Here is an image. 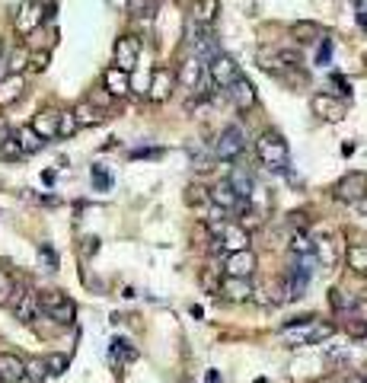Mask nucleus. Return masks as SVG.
Here are the masks:
<instances>
[{
	"label": "nucleus",
	"mask_w": 367,
	"mask_h": 383,
	"mask_svg": "<svg viewBox=\"0 0 367 383\" xmlns=\"http://www.w3.org/2000/svg\"><path fill=\"white\" fill-rule=\"evenodd\" d=\"M335 198L348 205H358L361 198H367V173H348L335 182Z\"/></svg>",
	"instance_id": "nucleus-9"
},
{
	"label": "nucleus",
	"mask_w": 367,
	"mask_h": 383,
	"mask_svg": "<svg viewBox=\"0 0 367 383\" xmlns=\"http://www.w3.org/2000/svg\"><path fill=\"white\" fill-rule=\"evenodd\" d=\"M13 291H16V281L10 278V272H0V304L7 306L10 297H13Z\"/></svg>",
	"instance_id": "nucleus-40"
},
{
	"label": "nucleus",
	"mask_w": 367,
	"mask_h": 383,
	"mask_svg": "<svg viewBox=\"0 0 367 383\" xmlns=\"http://www.w3.org/2000/svg\"><path fill=\"white\" fill-rule=\"evenodd\" d=\"M188 45H192V58H198V61H211V58L221 51L214 32H211L208 26L192 22V20H188Z\"/></svg>",
	"instance_id": "nucleus-5"
},
{
	"label": "nucleus",
	"mask_w": 367,
	"mask_h": 383,
	"mask_svg": "<svg viewBox=\"0 0 367 383\" xmlns=\"http://www.w3.org/2000/svg\"><path fill=\"white\" fill-rule=\"evenodd\" d=\"M70 358L67 355H49L45 358V368H49V377H61L64 370H67Z\"/></svg>",
	"instance_id": "nucleus-38"
},
{
	"label": "nucleus",
	"mask_w": 367,
	"mask_h": 383,
	"mask_svg": "<svg viewBox=\"0 0 367 383\" xmlns=\"http://www.w3.org/2000/svg\"><path fill=\"white\" fill-rule=\"evenodd\" d=\"M329 304H333L339 313H345V310H354V306H358V300H354L352 294H345V291H339V287H333V291H329Z\"/></svg>",
	"instance_id": "nucleus-34"
},
{
	"label": "nucleus",
	"mask_w": 367,
	"mask_h": 383,
	"mask_svg": "<svg viewBox=\"0 0 367 383\" xmlns=\"http://www.w3.org/2000/svg\"><path fill=\"white\" fill-rule=\"evenodd\" d=\"M26 380H32V383L49 380V368H45V358H32V361H26Z\"/></svg>",
	"instance_id": "nucleus-35"
},
{
	"label": "nucleus",
	"mask_w": 367,
	"mask_h": 383,
	"mask_svg": "<svg viewBox=\"0 0 367 383\" xmlns=\"http://www.w3.org/2000/svg\"><path fill=\"white\" fill-rule=\"evenodd\" d=\"M221 294H227V300H236V304H243V300H250L256 291H252L250 278H224Z\"/></svg>",
	"instance_id": "nucleus-26"
},
{
	"label": "nucleus",
	"mask_w": 367,
	"mask_h": 383,
	"mask_svg": "<svg viewBox=\"0 0 367 383\" xmlns=\"http://www.w3.org/2000/svg\"><path fill=\"white\" fill-rule=\"evenodd\" d=\"M348 383H367V377H361V374H354V377H348Z\"/></svg>",
	"instance_id": "nucleus-46"
},
{
	"label": "nucleus",
	"mask_w": 367,
	"mask_h": 383,
	"mask_svg": "<svg viewBox=\"0 0 367 383\" xmlns=\"http://www.w3.org/2000/svg\"><path fill=\"white\" fill-rule=\"evenodd\" d=\"M10 134H13V131H10V125H7V122H4V119H0V147L7 144V138H10Z\"/></svg>",
	"instance_id": "nucleus-45"
},
{
	"label": "nucleus",
	"mask_w": 367,
	"mask_h": 383,
	"mask_svg": "<svg viewBox=\"0 0 367 383\" xmlns=\"http://www.w3.org/2000/svg\"><path fill=\"white\" fill-rule=\"evenodd\" d=\"M329 58H333V42H329V39H323V48H319V64H329Z\"/></svg>",
	"instance_id": "nucleus-44"
},
{
	"label": "nucleus",
	"mask_w": 367,
	"mask_h": 383,
	"mask_svg": "<svg viewBox=\"0 0 367 383\" xmlns=\"http://www.w3.org/2000/svg\"><path fill=\"white\" fill-rule=\"evenodd\" d=\"M208 202L214 205V208H221L224 214H227V211H240V208H243V198L236 195V192H233V186H230L227 179L214 182V188H211Z\"/></svg>",
	"instance_id": "nucleus-15"
},
{
	"label": "nucleus",
	"mask_w": 367,
	"mask_h": 383,
	"mask_svg": "<svg viewBox=\"0 0 367 383\" xmlns=\"http://www.w3.org/2000/svg\"><path fill=\"white\" fill-rule=\"evenodd\" d=\"M208 383H221V377H217L214 370H211V374H208Z\"/></svg>",
	"instance_id": "nucleus-47"
},
{
	"label": "nucleus",
	"mask_w": 367,
	"mask_h": 383,
	"mask_svg": "<svg viewBox=\"0 0 367 383\" xmlns=\"http://www.w3.org/2000/svg\"><path fill=\"white\" fill-rule=\"evenodd\" d=\"M230 186H233V192L240 198H246V202H250L252 198V192H256V182H252V176L246 173V169H233V173H230Z\"/></svg>",
	"instance_id": "nucleus-27"
},
{
	"label": "nucleus",
	"mask_w": 367,
	"mask_h": 383,
	"mask_svg": "<svg viewBox=\"0 0 367 383\" xmlns=\"http://www.w3.org/2000/svg\"><path fill=\"white\" fill-rule=\"evenodd\" d=\"M335 329L329 326V323H316L313 316H307L304 323H288V326L281 329V335L288 342H294V345H316V342L329 339Z\"/></svg>",
	"instance_id": "nucleus-2"
},
{
	"label": "nucleus",
	"mask_w": 367,
	"mask_h": 383,
	"mask_svg": "<svg viewBox=\"0 0 367 383\" xmlns=\"http://www.w3.org/2000/svg\"><path fill=\"white\" fill-rule=\"evenodd\" d=\"M313 259L316 262H323L326 268H335V265L342 262V243H339V237H319V240H313Z\"/></svg>",
	"instance_id": "nucleus-13"
},
{
	"label": "nucleus",
	"mask_w": 367,
	"mask_h": 383,
	"mask_svg": "<svg viewBox=\"0 0 367 383\" xmlns=\"http://www.w3.org/2000/svg\"><path fill=\"white\" fill-rule=\"evenodd\" d=\"M291 35L297 39V42L310 45V42H316V39H323V29H319L313 20H297V22L291 26Z\"/></svg>",
	"instance_id": "nucleus-28"
},
{
	"label": "nucleus",
	"mask_w": 367,
	"mask_h": 383,
	"mask_svg": "<svg viewBox=\"0 0 367 383\" xmlns=\"http://www.w3.org/2000/svg\"><path fill=\"white\" fill-rule=\"evenodd\" d=\"M227 96H230V103H233L236 109L246 112V109H252V105H256V86H252L246 77H240V80H236V84L227 90Z\"/></svg>",
	"instance_id": "nucleus-23"
},
{
	"label": "nucleus",
	"mask_w": 367,
	"mask_h": 383,
	"mask_svg": "<svg viewBox=\"0 0 367 383\" xmlns=\"http://www.w3.org/2000/svg\"><path fill=\"white\" fill-rule=\"evenodd\" d=\"M205 67H208L205 61H198V58L188 55L186 61L179 64V70H176V80H179L186 90H198L201 80H205Z\"/></svg>",
	"instance_id": "nucleus-17"
},
{
	"label": "nucleus",
	"mask_w": 367,
	"mask_h": 383,
	"mask_svg": "<svg viewBox=\"0 0 367 383\" xmlns=\"http://www.w3.org/2000/svg\"><path fill=\"white\" fill-rule=\"evenodd\" d=\"M26 380V361L13 351H0V383H20Z\"/></svg>",
	"instance_id": "nucleus-19"
},
{
	"label": "nucleus",
	"mask_w": 367,
	"mask_h": 383,
	"mask_svg": "<svg viewBox=\"0 0 367 383\" xmlns=\"http://www.w3.org/2000/svg\"><path fill=\"white\" fill-rule=\"evenodd\" d=\"M103 84H105L109 99H125L128 93H131V74H125V70H118V67H109L103 74Z\"/></svg>",
	"instance_id": "nucleus-20"
},
{
	"label": "nucleus",
	"mask_w": 367,
	"mask_h": 383,
	"mask_svg": "<svg viewBox=\"0 0 367 383\" xmlns=\"http://www.w3.org/2000/svg\"><path fill=\"white\" fill-rule=\"evenodd\" d=\"M256 157L262 167L275 169V173H284L288 163H291V150H288V141L278 131H265L262 138L256 141Z\"/></svg>",
	"instance_id": "nucleus-1"
},
{
	"label": "nucleus",
	"mask_w": 367,
	"mask_h": 383,
	"mask_svg": "<svg viewBox=\"0 0 367 383\" xmlns=\"http://www.w3.org/2000/svg\"><path fill=\"white\" fill-rule=\"evenodd\" d=\"M20 144H16V138H13V134H10V138H7V144H4V147H0V157H7V160H13V157H20Z\"/></svg>",
	"instance_id": "nucleus-42"
},
{
	"label": "nucleus",
	"mask_w": 367,
	"mask_h": 383,
	"mask_svg": "<svg viewBox=\"0 0 367 383\" xmlns=\"http://www.w3.org/2000/svg\"><path fill=\"white\" fill-rule=\"evenodd\" d=\"M39 310H42L49 320H55L58 326H70L74 316H77L74 300H70L64 291H42L39 294Z\"/></svg>",
	"instance_id": "nucleus-3"
},
{
	"label": "nucleus",
	"mask_w": 367,
	"mask_h": 383,
	"mask_svg": "<svg viewBox=\"0 0 367 383\" xmlns=\"http://www.w3.org/2000/svg\"><path fill=\"white\" fill-rule=\"evenodd\" d=\"M173 84H176V70H169V67H153L150 93H147V96H150L153 103H167L169 93H173Z\"/></svg>",
	"instance_id": "nucleus-16"
},
{
	"label": "nucleus",
	"mask_w": 367,
	"mask_h": 383,
	"mask_svg": "<svg viewBox=\"0 0 367 383\" xmlns=\"http://www.w3.org/2000/svg\"><path fill=\"white\" fill-rule=\"evenodd\" d=\"M354 208H358V211H367V198H361V202L354 205Z\"/></svg>",
	"instance_id": "nucleus-48"
},
{
	"label": "nucleus",
	"mask_w": 367,
	"mask_h": 383,
	"mask_svg": "<svg viewBox=\"0 0 367 383\" xmlns=\"http://www.w3.org/2000/svg\"><path fill=\"white\" fill-rule=\"evenodd\" d=\"M22 93H26V77L22 74H7L4 80H0V109L16 105L22 99Z\"/></svg>",
	"instance_id": "nucleus-18"
},
{
	"label": "nucleus",
	"mask_w": 367,
	"mask_h": 383,
	"mask_svg": "<svg viewBox=\"0 0 367 383\" xmlns=\"http://www.w3.org/2000/svg\"><path fill=\"white\" fill-rule=\"evenodd\" d=\"M93 186H96L99 192H105V188H112V176L105 173L103 167H93Z\"/></svg>",
	"instance_id": "nucleus-41"
},
{
	"label": "nucleus",
	"mask_w": 367,
	"mask_h": 383,
	"mask_svg": "<svg viewBox=\"0 0 367 383\" xmlns=\"http://www.w3.org/2000/svg\"><path fill=\"white\" fill-rule=\"evenodd\" d=\"M4 55H7V51H4V39H0V61H4Z\"/></svg>",
	"instance_id": "nucleus-49"
},
{
	"label": "nucleus",
	"mask_w": 367,
	"mask_h": 383,
	"mask_svg": "<svg viewBox=\"0 0 367 383\" xmlns=\"http://www.w3.org/2000/svg\"><path fill=\"white\" fill-rule=\"evenodd\" d=\"M32 131L39 134L42 141L58 138V112H55V109H42V112H39V115L32 119Z\"/></svg>",
	"instance_id": "nucleus-24"
},
{
	"label": "nucleus",
	"mask_w": 367,
	"mask_h": 383,
	"mask_svg": "<svg viewBox=\"0 0 367 383\" xmlns=\"http://www.w3.org/2000/svg\"><path fill=\"white\" fill-rule=\"evenodd\" d=\"M345 259H348V268H352L354 275L367 278V246H352Z\"/></svg>",
	"instance_id": "nucleus-30"
},
{
	"label": "nucleus",
	"mask_w": 367,
	"mask_h": 383,
	"mask_svg": "<svg viewBox=\"0 0 367 383\" xmlns=\"http://www.w3.org/2000/svg\"><path fill=\"white\" fill-rule=\"evenodd\" d=\"M13 138H16V144H20V150H22V153H35V150H42V147H45V141L32 131V125L16 128Z\"/></svg>",
	"instance_id": "nucleus-29"
},
{
	"label": "nucleus",
	"mask_w": 367,
	"mask_h": 383,
	"mask_svg": "<svg viewBox=\"0 0 367 383\" xmlns=\"http://www.w3.org/2000/svg\"><path fill=\"white\" fill-rule=\"evenodd\" d=\"M310 109L316 112L319 119H326V122H342V119H345V103H342V99H335V96H329V93H319V96H313L310 99Z\"/></svg>",
	"instance_id": "nucleus-14"
},
{
	"label": "nucleus",
	"mask_w": 367,
	"mask_h": 383,
	"mask_svg": "<svg viewBox=\"0 0 367 383\" xmlns=\"http://www.w3.org/2000/svg\"><path fill=\"white\" fill-rule=\"evenodd\" d=\"M7 306L13 310V316L20 323H35L42 316V310H39V291H32V287H16Z\"/></svg>",
	"instance_id": "nucleus-7"
},
{
	"label": "nucleus",
	"mask_w": 367,
	"mask_h": 383,
	"mask_svg": "<svg viewBox=\"0 0 367 383\" xmlns=\"http://www.w3.org/2000/svg\"><path fill=\"white\" fill-rule=\"evenodd\" d=\"M49 61H51L49 51H29V70H32V74H42V70L49 67Z\"/></svg>",
	"instance_id": "nucleus-39"
},
{
	"label": "nucleus",
	"mask_w": 367,
	"mask_h": 383,
	"mask_svg": "<svg viewBox=\"0 0 367 383\" xmlns=\"http://www.w3.org/2000/svg\"><path fill=\"white\" fill-rule=\"evenodd\" d=\"M246 150V134H243L240 125H227L214 141V157L217 160H236L240 153Z\"/></svg>",
	"instance_id": "nucleus-6"
},
{
	"label": "nucleus",
	"mask_w": 367,
	"mask_h": 383,
	"mask_svg": "<svg viewBox=\"0 0 367 383\" xmlns=\"http://www.w3.org/2000/svg\"><path fill=\"white\" fill-rule=\"evenodd\" d=\"M208 77H211V84L221 86V90L227 93L243 74H240V64H236L233 58L224 55V51H217V55L208 61Z\"/></svg>",
	"instance_id": "nucleus-4"
},
{
	"label": "nucleus",
	"mask_w": 367,
	"mask_h": 383,
	"mask_svg": "<svg viewBox=\"0 0 367 383\" xmlns=\"http://www.w3.org/2000/svg\"><path fill=\"white\" fill-rule=\"evenodd\" d=\"M291 252L297 259H313V240H310V233L297 230V233L291 237Z\"/></svg>",
	"instance_id": "nucleus-32"
},
{
	"label": "nucleus",
	"mask_w": 367,
	"mask_h": 383,
	"mask_svg": "<svg viewBox=\"0 0 367 383\" xmlns=\"http://www.w3.org/2000/svg\"><path fill=\"white\" fill-rule=\"evenodd\" d=\"M128 13L150 20V16L157 13V0H128Z\"/></svg>",
	"instance_id": "nucleus-36"
},
{
	"label": "nucleus",
	"mask_w": 367,
	"mask_h": 383,
	"mask_svg": "<svg viewBox=\"0 0 367 383\" xmlns=\"http://www.w3.org/2000/svg\"><path fill=\"white\" fill-rule=\"evenodd\" d=\"M259 67L269 70V74H284L288 67H300V55L291 48H265L259 51Z\"/></svg>",
	"instance_id": "nucleus-8"
},
{
	"label": "nucleus",
	"mask_w": 367,
	"mask_h": 383,
	"mask_svg": "<svg viewBox=\"0 0 367 383\" xmlns=\"http://www.w3.org/2000/svg\"><path fill=\"white\" fill-rule=\"evenodd\" d=\"M112 358L131 364V361H138V349H134L128 339H112Z\"/></svg>",
	"instance_id": "nucleus-31"
},
{
	"label": "nucleus",
	"mask_w": 367,
	"mask_h": 383,
	"mask_svg": "<svg viewBox=\"0 0 367 383\" xmlns=\"http://www.w3.org/2000/svg\"><path fill=\"white\" fill-rule=\"evenodd\" d=\"M70 112H74L77 128H93V125H103V122H105V112L99 109V105H93L90 99H84V103H77Z\"/></svg>",
	"instance_id": "nucleus-22"
},
{
	"label": "nucleus",
	"mask_w": 367,
	"mask_h": 383,
	"mask_svg": "<svg viewBox=\"0 0 367 383\" xmlns=\"http://www.w3.org/2000/svg\"><path fill=\"white\" fill-rule=\"evenodd\" d=\"M256 252L252 249H240V252H227V259H224V272H227V278H250L252 272H256Z\"/></svg>",
	"instance_id": "nucleus-11"
},
{
	"label": "nucleus",
	"mask_w": 367,
	"mask_h": 383,
	"mask_svg": "<svg viewBox=\"0 0 367 383\" xmlns=\"http://www.w3.org/2000/svg\"><path fill=\"white\" fill-rule=\"evenodd\" d=\"M221 246L227 252H240V249H250V230L246 227H240V223H230L227 221V227L221 230Z\"/></svg>",
	"instance_id": "nucleus-21"
},
{
	"label": "nucleus",
	"mask_w": 367,
	"mask_h": 383,
	"mask_svg": "<svg viewBox=\"0 0 367 383\" xmlns=\"http://www.w3.org/2000/svg\"><path fill=\"white\" fill-rule=\"evenodd\" d=\"M221 13V0H195L192 4V22L198 26H211Z\"/></svg>",
	"instance_id": "nucleus-25"
},
{
	"label": "nucleus",
	"mask_w": 367,
	"mask_h": 383,
	"mask_svg": "<svg viewBox=\"0 0 367 383\" xmlns=\"http://www.w3.org/2000/svg\"><path fill=\"white\" fill-rule=\"evenodd\" d=\"M29 67V48H16L7 55V74H22Z\"/></svg>",
	"instance_id": "nucleus-33"
},
{
	"label": "nucleus",
	"mask_w": 367,
	"mask_h": 383,
	"mask_svg": "<svg viewBox=\"0 0 367 383\" xmlns=\"http://www.w3.org/2000/svg\"><path fill=\"white\" fill-rule=\"evenodd\" d=\"M138 58H141V42L134 35H122L115 42V67L131 74V70L138 67Z\"/></svg>",
	"instance_id": "nucleus-12"
},
{
	"label": "nucleus",
	"mask_w": 367,
	"mask_h": 383,
	"mask_svg": "<svg viewBox=\"0 0 367 383\" xmlns=\"http://www.w3.org/2000/svg\"><path fill=\"white\" fill-rule=\"evenodd\" d=\"M45 22V7L39 4V0H22L20 4V10H16V20H13V26H16V32L20 35H32L35 29Z\"/></svg>",
	"instance_id": "nucleus-10"
},
{
	"label": "nucleus",
	"mask_w": 367,
	"mask_h": 383,
	"mask_svg": "<svg viewBox=\"0 0 367 383\" xmlns=\"http://www.w3.org/2000/svg\"><path fill=\"white\" fill-rule=\"evenodd\" d=\"M39 256H42V262L49 265V268H58V256H55V249H51L49 243H42V246H39Z\"/></svg>",
	"instance_id": "nucleus-43"
},
{
	"label": "nucleus",
	"mask_w": 367,
	"mask_h": 383,
	"mask_svg": "<svg viewBox=\"0 0 367 383\" xmlns=\"http://www.w3.org/2000/svg\"><path fill=\"white\" fill-rule=\"evenodd\" d=\"M77 131V122H74V112L64 109L58 112V138H70V134Z\"/></svg>",
	"instance_id": "nucleus-37"
}]
</instances>
